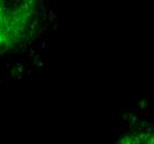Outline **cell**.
<instances>
[{
  "label": "cell",
  "mask_w": 154,
  "mask_h": 144,
  "mask_svg": "<svg viewBox=\"0 0 154 144\" xmlns=\"http://www.w3.org/2000/svg\"><path fill=\"white\" fill-rule=\"evenodd\" d=\"M39 6L33 0H0V54L27 41L35 32Z\"/></svg>",
  "instance_id": "1"
},
{
  "label": "cell",
  "mask_w": 154,
  "mask_h": 144,
  "mask_svg": "<svg viewBox=\"0 0 154 144\" xmlns=\"http://www.w3.org/2000/svg\"><path fill=\"white\" fill-rule=\"evenodd\" d=\"M116 144H154V132L150 130L135 131L124 135Z\"/></svg>",
  "instance_id": "2"
}]
</instances>
